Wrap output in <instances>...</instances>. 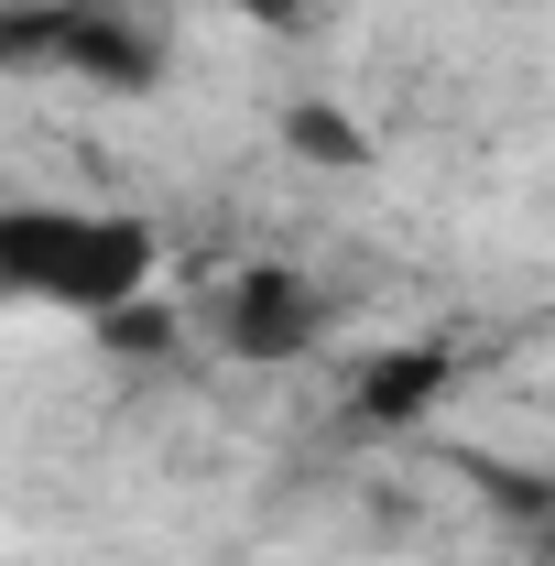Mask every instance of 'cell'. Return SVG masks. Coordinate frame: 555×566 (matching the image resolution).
Masks as SVG:
<instances>
[{"label":"cell","mask_w":555,"mask_h":566,"mask_svg":"<svg viewBox=\"0 0 555 566\" xmlns=\"http://www.w3.org/2000/svg\"><path fill=\"white\" fill-rule=\"evenodd\" d=\"M447 381H458V359L436 349V338H415V349H381L359 381H348V415H359V424H425L436 403H447Z\"/></svg>","instance_id":"277c9868"},{"label":"cell","mask_w":555,"mask_h":566,"mask_svg":"<svg viewBox=\"0 0 555 566\" xmlns=\"http://www.w3.org/2000/svg\"><path fill=\"white\" fill-rule=\"evenodd\" d=\"M218 349L251 359V370H294V359H316L327 338V294L294 273V262H240V273L218 283Z\"/></svg>","instance_id":"3957f363"},{"label":"cell","mask_w":555,"mask_h":566,"mask_svg":"<svg viewBox=\"0 0 555 566\" xmlns=\"http://www.w3.org/2000/svg\"><path fill=\"white\" fill-rule=\"evenodd\" d=\"M164 283V229L132 208H66V197H0V305L44 316H109Z\"/></svg>","instance_id":"6da1fadb"},{"label":"cell","mask_w":555,"mask_h":566,"mask_svg":"<svg viewBox=\"0 0 555 566\" xmlns=\"http://www.w3.org/2000/svg\"><path fill=\"white\" fill-rule=\"evenodd\" d=\"M0 66H44V76H87V87L142 98L164 76V33L121 0H0Z\"/></svg>","instance_id":"7a4b0ae2"},{"label":"cell","mask_w":555,"mask_h":566,"mask_svg":"<svg viewBox=\"0 0 555 566\" xmlns=\"http://www.w3.org/2000/svg\"><path fill=\"white\" fill-rule=\"evenodd\" d=\"M283 153H305V164H370V132L348 120L338 98H294L283 109Z\"/></svg>","instance_id":"5b68a950"},{"label":"cell","mask_w":555,"mask_h":566,"mask_svg":"<svg viewBox=\"0 0 555 566\" xmlns=\"http://www.w3.org/2000/svg\"><path fill=\"white\" fill-rule=\"evenodd\" d=\"M218 11H240V22H273V33H294V22H316V11H338V0H218Z\"/></svg>","instance_id":"8992f818"}]
</instances>
